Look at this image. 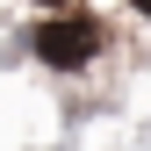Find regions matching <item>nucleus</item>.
<instances>
[{
    "mask_svg": "<svg viewBox=\"0 0 151 151\" xmlns=\"http://www.w3.org/2000/svg\"><path fill=\"white\" fill-rule=\"evenodd\" d=\"M36 7H58V0H36Z\"/></svg>",
    "mask_w": 151,
    "mask_h": 151,
    "instance_id": "3",
    "label": "nucleus"
},
{
    "mask_svg": "<svg viewBox=\"0 0 151 151\" xmlns=\"http://www.w3.org/2000/svg\"><path fill=\"white\" fill-rule=\"evenodd\" d=\"M101 22L93 14H50V22H36V36H29V50L43 58L50 72H79V65H93L101 58Z\"/></svg>",
    "mask_w": 151,
    "mask_h": 151,
    "instance_id": "1",
    "label": "nucleus"
},
{
    "mask_svg": "<svg viewBox=\"0 0 151 151\" xmlns=\"http://www.w3.org/2000/svg\"><path fill=\"white\" fill-rule=\"evenodd\" d=\"M129 7H137V14H151V0H129Z\"/></svg>",
    "mask_w": 151,
    "mask_h": 151,
    "instance_id": "2",
    "label": "nucleus"
}]
</instances>
